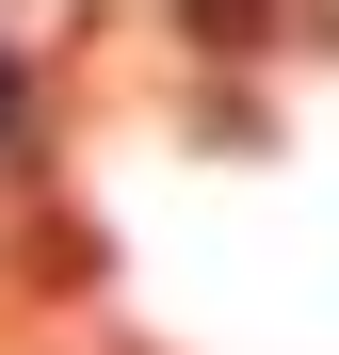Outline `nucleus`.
I'll return each instance as SVG.
<instances>
[{
	"label": "nucleus",
	"instance_id": "f257e3e1",
	"mask_svg": "<svg viewBox=\"0 0 339 355\" xmlns=\"http://www.w3.org/2000/svg\"><path fill=\"white\" fill-rule=\"evenodd\" d=\"M17 97H33V81H17V49H0V146H17Z\"/></svg>",
	"mask_w": 339,
	"mask_h": 355
}]
</instances>
